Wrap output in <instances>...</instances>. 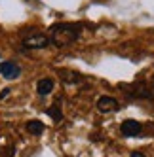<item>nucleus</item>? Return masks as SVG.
Masks as SVG:
<instances>
[{
    "mask_svg": "<svg viewBox=\"0 0 154 157\" xmlns=\"http://www.w3.org/2000/svg\"><path fill=\"white\" fill-rule=\"evenodd\" d=\"M80 36V29L76 25H53L51 27V42L55 46H69Z\"/></svg>",
    "mask_w": 154,
    "mask_h": 157,
    "instance_id": "1",
    "label": "nucleus"
},
{
    "mask_svg": "<svg viewBox=\"0 0 154 157\" xmlns=\"http://www.w3.org/2000/svg\"><path fill=\"white\" fill-rule=\"evenodd\" d=\"M50 44V38L46 34H30L23 40V48L27 49H42Z\"/></svg>",
    "mask_w": 154,
    "mask_h": 157,
    "instance_id": "2",
    "label": "nucleus"
},
{
    "mask_svg": "<svg viewBox=\"0 0 154 157\" xmlns=\"http://www.w3.org/2000/svg\"><path fill=\"white\" fill-rule=\"evenodd\" d=\"M21 74L19 64H15L14 61H6V63H0V76L4 80H17Z\"/></svg>",
    "mask_w": 154,
    "mask_h": 157,
    "instance_id": "3",
    "label": "nucleus"
},
{
    "mask_svg": "<svg viewBox=\"0 0 154 157\" xmlns=\"http://www.w3.org/2000/svg\"><path fill=\"white\" fill-rule=\"evenodd\" d=\"M143 131V125L135 119H126L122 125H120V132L124 134V136H139Z\"/></svg>",
    "mask_w": 154,
    "mask_h": 157,
    "instance_id": "4",
    "label": "nucleus"
},
{
    "mask_svg": "<svg viewBox=\"0 0 154 157\" xmlns=\"http://www.w3.org/2000/svg\"><path fill=\"white\" fill-rule=\"evenodd\" d=\"M97 110L101 114H111V112L118 110V100L112 97H101L97 98Z\"/></svg>",
    "mask_w": 154,
    "mask_h": 157,
    "instance_id": "5",
    "label": "nucleus"
},
{
    "mask_svg": "<svg viewBox=\"0 0 154 157\" xmlns=\"http://www.w3.org/2000/svg\"><path fill=\"white\" fill-rule=\"evenodd\" d=\"M36 91H38L40 97L50 95V93L53 91V80H51V78H42V80H38V83H36Z\"/></svg>",
    "mask_w": 154,
    "mask_h": 157,
    "instance_id": "6",
    "label": "nucleus"
},
{
    "mask_svg": "<svg viewBox=\"0 0 154 157\" xmlns=\"http://www.w3.org/2000/svg\"><path fill=\"white\" fill-rule=\"evenodd\" d=\"M27 131H29L30 134H34V136H38V134L44 132V123L38 121V119H32V121L27 123Z\"/></svg>",
    "mask_w": 154,
    "mask_h": 157,
    "instance_id": "7",
    "label": "nucleus"
},
{
    "mask_svg": "<svg viewBox=\"0 0 154 157\" xmlns=\"http://www.w3.org/2000/svg\"><path fill=\"white\" fill-rule=\"evenodd\" d=\"M48 116H50V117H53V121H61V119H63V116H61V110H59V106L48 108Z\"/></svg>",
    "mask_w": 154,
    "mask_h": 157,
    "instance_id": "8",
    "label": "nucleus"
},
{
    "mask_svg": "<svg viewBox=\"0 0 154 157\" xmlns=\"http://www.w3.org/2000/svg\"><path fill=\"white\" fill-rule=\"evenodd\" d=\"M8 95H10V89H4V91H2V93H0V98H6Z\"/></svg>",
    "mask_w": 154,
    "mask_h": 157,
    "instance_id": "9",
    "label": "nucleus"
},
{
    "mask_svg": "<svg viewBox=\"0 0 154 157\" xmlns=\"http://www.w3.org/2000/svg\"><path fill=\"white\" fill-rule=\"evenodd\" d=\"M129 157H145V155H143V153H141V151H133V153H131V155H129Z\"/></svg>",
    "mask_w": 154,
    "mask_h": 157,
    "instance_id": "10",
    "label": "nucleus"
}]
</instances>
